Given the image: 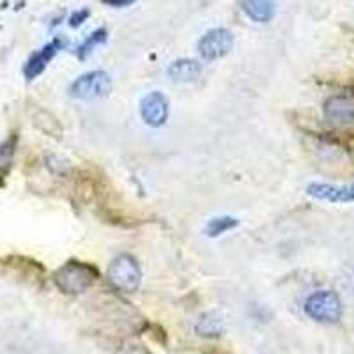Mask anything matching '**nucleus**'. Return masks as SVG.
Instances as JSON below:
<instances>
[{
  "label": "nucleus",
  "instance_id": "f257e3e1",
  "mask_svg": "<svg viewBox=\"0 0 354 354\" xmlns=\"http://www.w3.org/2000/svg\"><path fill=\"white\" fill-rule=\"evenodd\" d=\"M97 278V270L93 264L80 261H69L53 274V282L62 292L80 294L93 286Z\"/></svg>",
  "mask_w": 354,
  "mask_h": 354
},
{
  "label": "nucleus",
  "instance_id": "f03ea898",
  "mask_svg": "<svg viewBox=\"0 0 354 354\" xmlns=\"http://www.w3.org/2000/svg\"><path fill=\"white\" fill-rule=\"evenodd\" d=\"M305 314L321 324H335L342 319V301L333 290H317L306 298Z\"/></svg>",
  "mask_w": 354,
  "mask_h": 354
},
{
  "label": "nucleus",
  "instance_id": "7ed1b4c3",
  "mask_svg": "<svg viewBox=\"0 0 354 354\" xmlns=\"http://www.w3.org/2000/svg\"><path fill=\"white\" fill-rule=\"evenodd\" d=\"M110 283L121 292H137L142 283V270L137 259L129 254L117 255L106 271Z\"/></svg>",
  "mask_w": 354,
  "mask_h": 354
},
{
  "label": "nucleus",
  "instance_id": "20e7f679",
  "mask_svg": "<svg viewBox=\"0 0 354 354\" xmlns=\"http://www.w3.org/2000/svg\"><path fill=\"white\" fill-rule=\"evenodd\" d=\"M112 91V80L105 71H88L77 80L73 82L69 87V94L77 100H97L103 97Z\"/></svg>",
  "mask_w": 354,
  "mask_h": 354
},
{
  "label": "nucleus",
  "instance_id": "39448f33",
  "mask_svg": "<svg viewBox=\"0 0 354 354\" xmlns=\"http://www.w3.org/2000/svg\"><path fill=\"white\" fill-rule=\"evenodd\" d=\"M234 36L227 28H211L198 39L197 50L202 61L213 62L225 57L232 50Z\"/></svg>",
  "mask_w": 354,
  "mask_h": 354
},
{
  "label": "nucleus",
  "instance_id": "423d86ee",
  "mask_svg": "<svg viewBox=\"0 0 354 354\" xmlns=\"http://www.w3.org/2000/svg\"><path fill=\"white\" fill-rule=\"evenodd\" d=\"M66 46H68V41H66L64 37H53L48 44H44L43 48L37 50L36 53H32V55L28 57V61L25 62L24 66V77L27 78L28 82L39 77L41 73L46 69L48 62L52 61L53 57L61 52V50H64Z\"/></svg>",
  "mask_w": 354,
  "mask_h": 354
},
{
  "label": "nucleus",
  "instance_id": "0eeeda50",
  "mask_svg": "<svg viewBox=\"0 0 354 354\" xmlns=\"http://www.w3.org/2000/svg\"><path fill=\"white\" fill-rule=\"evenodd\" d=\"M142 121L151 128H161L169 119V100L160 91L145 94L140 101Z\"/></svg>",
  "mask_w": 354,
  "mask_h": 354
},
{
  "label": "nucleus",
  "instance_id": "6e6552de",
  "mask_svg": "<svg viewBox=\"0 0 354 354\" xmlns=\"http://www.w3.org/2000/svg\"><path fill=\"white\" fill-rule=\"evenodd\" d=\"M324 119L333 126H347L354 122V97L346 94L328 97L324 103Z\"/></svg>",
  "mask_w": 354,
  "mask_h": 354
},
{
  "label": "nucleus",
  "instance_id": "1a4fd4ad",
  "mask_svg": "<svg viewBox=\"0 0 354 354\" xmlns=\"http://www.w3.org/2000/svg\"><path fill=\"white\" fill-rule=\"evenodd\" d=\"M306 194L317 201L346 204V202H354V185L335 186L326 185V183H310L306 186Z\"/></svg>",
  "mask_w": 354,
  "mask_h": 354
},
{
  "label": "nucleus",
  "instance_id": "9d476101",
  "mask_svg": "<svg viewBox=\"0 0 354 354\" xmlns=\"http://www.w3.org/2000/svg\"><path fill=\"white\" fill-rule=\"evenodd\" d=\"M202 68L197 61H192V59H179V61H174L172 64L167 69V75L172 82L177 84H188V82H194L201 77Z\"/></svg>",
  "mask_w": 354,
  "mask_h": 354
},
{
  "label": "nucleus",
  "instance_id": "9b49d317",
  "mask_svg": "<svg viewBox=\"0 0 354 354\" xmlns=\"http://www.w3.org/2000/svg\"><path fill=\"white\" fill-rule=\"evenodd\" d=\"M241 9L255 24H268L274 18V0H241Z\"/></svg>",
  "mask_w": 354,
  "mask_h": 354
},
{
  "label": "nucleus",
  "instance_id": "f8f14e48",
  "mask_svg": "<svg viewBox=\"0 0 354 354\" xmlns=\"http://www.w3.org/2000/svg\"><path fill=\"white\" fill-rule=\"evenodd\" d=\"M195 331H197L198 337L204 338H218L223 335L225 326H223V319L220 317L214 312H207V314H202L201 317L195 322Z\"/></svg>",
  "mask_w": 354,
  "mask_h": 354
},
{
  "label": "nucleus",
  "instance_id": "ddd939ff",
  "mask_svg": "<svg viewBox=\"0 0 354 354\" xmlns=\"http://www.w3.org/2000/svg\"><path fill=\"white\" fill-rule=\"evenodd\" d=\"M239 225V221L236 220L234 216H214L211 218L204 227L205 236H209V238H218L221 234L229 232V230L236 229Z\"/></svg>",
  "mask_w": 354,
  "mask_h": 354
},
{
  "label": "nucleus",
  "instance_id": "4468645a",
  "mask_svg": "<svg viewBox=\"0 0 354 354\" xmlns=\"http://www.w3.org/2000/svg\"><path fill=\"white\" fill-rule=\"evenodd\" d=\"M106 39H109L106 28H97V30H94L91 36H87V39L78 46L77 57L80 59V61H85V59L94 52V48H97V46H101V44H105Z\"/></svg>",
  "mask_w": 354,
  "mask_h": 354
},
{
  "label": "nucleus",
  "instance_id": "2eb2a0df",
  "mask_svg": "<svg viewBox=\"0 0 354 354\" xmlns=\"http://www.w3.org/2000/svg\"><path fill=\"white\" fill-rule=\"evenodd\" d=\"M88 17H91V11H88L87 8L78 9V11H75L71 17H69V25H71L73 28L80 27L82 24H85V21H87Z\"/></svg>",
  "mask_w": 354,
  "mask_h": 354
},
{
  "label": "nucleus",
  "instance_id": "dca6fc26",
  "mask_svg": "<svg viewBox=\"0 0 354 354\" xmlns=\"http://www.w3.org/2000/svg\"><path fill=\"white\" fill-rule=\"evenodd\" d=\"M101 2L110 8H128V6L135 4L137 0H101Z\"/></svg>",
  "mask_w": 354,
  "mask_h": 354
}]
</instances>
